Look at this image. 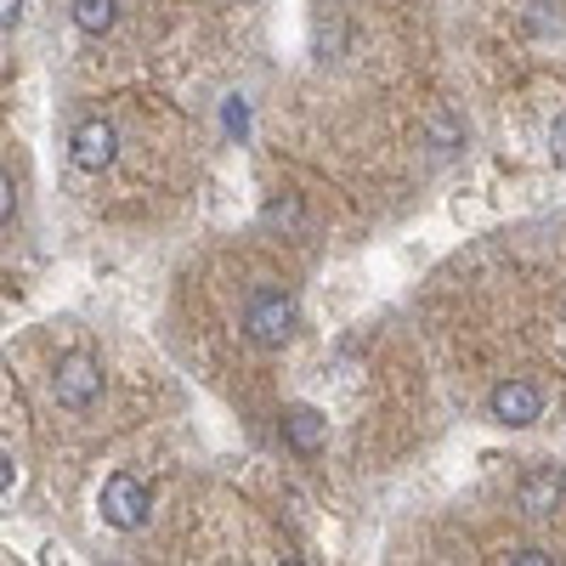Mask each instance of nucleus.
I'll use <instances>...</instances> for the list:
<instances>
[{"mask_svg": "<svg viewBox=\"0 0 566 566\" xmlns=\"http://www.w3.org/2000/svg\"><path fill=\"white\" fill-rule=\"evenodd\" d=\"M295 323H301V306H295L290 290H277V283H261V290L250 295V306H244V335L266 352L290 340Z\"/></svg>", "mask_w": 566, "mask_h": 566, "instance_id": "obj_1", "label": "nucleus"}, {"mask_svg": "<svg viewBox=\"0 0 566 566\" xmlns=\"http://www.w3.org/2000/svg\"><path fill=\"white\" fill-rule=\"evenodd\" d=\"M148 510H154V493H148L142 476L114 470V476L103 482V522L114 533H142V527H148Z\"/></svg>", "mask_w": 566, "mask_h": 566, "instance_id": "obj_2", "label": "nucleus"}, {"mask_svg": "<svg viewBox=\"0 0 566 566\" xmlns=\"http://www.w3.org/2000/svg\"><path fill=\"white\" fill-rule=\"evenodd\" d=\"M52 397L63 402V408H91L103 397V363L97 357H85V352H69V357H57V368H52Z\"/></svg>", "mask_w": 566, "mask_h": 566, "instance_id": "obj_3", "label": "nucleus"}, {"mask_svg": "<svg viewBox=\"0 0 566 566\" xmlns=\"http://www.w3.org/2000/svg\"><path fill=\"white\" fill-rule=\"evenodd\" d=\"M69 148H74V165L80 170H108L114 154H119V136L108 119H80L74 136H69Z\"/></svg>", "mask_w": 566, "mask_h": 566, "instance_id": "obj_4", "label": "nucleus"}, {"mask_svg": "<svg viewBox=\"0 0 566 566\" xmlns=\"http://www.w3.org/2000/svg\"><path fill=\"white\" fill-rule=\"evenodd\" d=\"M488 413H493L499 424H533V419L544 413V397H538V386H527V380H504V386H493Z\"/></svg>", "mask_w": 566, "mask_h": 566, "instance_id": "obj_5", "label": "nucleus"}, {"mask_svg": "<svg viewBox=\"0 0 566 566\" xmlns=\"http://www.w3.org/2000/svg\"><path fill=\"white\" fill-rule=\"evenodd\" d=\"M566 504V476L555 464H538V470H527L522 476V510L527 515H555Z\"/></svg>", "mask_w": 566, "mask_h": 566, "instance_id": "obj_6", "label": "nucleus"}, {"mask_svg": "<svg viewBox=\"0 0 566 566\" xmlns=\"http://www.w3.org/2000/svg\"><path fill=\"white\" fill-rule=\"evenodd\" d=\"M277 431H283V442H290L295 453H306V459H312V453L328 442V419H323L317 408H290Z\"/></svg>", "mask_w": 566, "mask_h": 566, "instance_id": "obj_7", "label": "nucleus"}, {"mask_svg": "<svg viewBox=\"0 0 566 566\" xmlns=\"http://www.w3.org/2000/svg\"><path fill=\"white\" fill-rule=\"evenodd\" d=\"M74 23L85 29V34H108L114 29V18H119V0H74Z\"/></svg>", "mask_w": 566, "mask_h": 566, "instance_id": "obj_8", "label": "nucleus"}, {"mask_svg": "<svg viewBox=\"0 0 566 566\" xmlns=\"http://www.w3.org/2000/svg\"><path fill=\"white\" fill-rule=\"evenodd\" d=\"M510 560H515V566H549L555 555H549V549H538V544H522V549H510Z\"/></svg>", "mask_w": 566, "mask_h": 566, "instance_id": "obj_9", "label": "nucleus"}, {"mask_svg": "<svg viewBox=\"0 0 566 566\" xmlns=\"http://www.w3.org/2000/svg\"><path fill=\"white\" fill-rule=\"evenodd\" d=\"M7 221H12V176L0 170V227H7Z\"/></svg>", "mask_w": 566, "mask_h": 566, "instance_id": "obj_10", "label": "nucleus"}, {"mask_svg": "<svg viewBox=\"0 0 566 566\" xmlns=\"http://www.w3.org/2000/svg\"><path fill=\"white\" fill-rule=\"evenodd\" d=\"M23 18V0H0V29H18Z\"/></svg>", "mask_w": 566, "mask_h": 566, "instance_id": "obj_11", "label": "nucleus"}, {"mask_svg": "<svg viewBox=\"0 0 566 566\" xmlns=\"http://www.w3.org/2000/svg\"><path fill=\"white\" fill-rule=\"evenodd\" d=\"M12 476H18V464H12V453H0V493L12 488Z\"/></svg>", "mask_w": 566, "mask_h": 566, "instance_id": "obj_12", "label": "nucleus"}, {"mask_svg": "<svg viewBox=\"0 0 566 566\" xmlns=\"http://www.w3.org/2000/svg\"><path fill=\"white\" fill-rule=\"evenodd\" d=\"M555 154H560V159H566V119H560V125H555Z\"/></svg>", "mask_w": 566, "mask_h": 566, "instance_id": "obj_13", "label": "nucleus"}]
</instances>
